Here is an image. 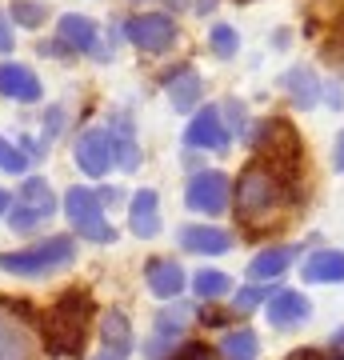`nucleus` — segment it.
<instances>
[{"instance_id":"f257e3e1","label":"nucleus","mask_w":344,"mask_h":360,"mask_svg":"<svg viewBox=\"0 0 344 360\" xmlns=\"http://www.w3.org/2000/svg\"><path fill=\"white\" fill-rule=\"evenodd\" d=\"M288 184L293 180L284 176V165L268 160V156H256L253 165L244 168L236 184H232V200H236V217L244 224H256V220H268L276 208L288 200Z\"/></svg>"},{"instance_id":"f03ea898","label":"nucleus","mask_w":344,"mask_h":360,"mask_svg":"<svg viewBox=\"0 0 344 360\" xmlns=\"http://www.w3.org/2000/svg\"><path fill=\"white\" fill-rule=\"evenodd\" d=\"M89 321H92L89 292L68 288L52 304L49 321H44V348H49L52 356H77L80 345H84V333H89Z\"/></svg>"},{"instance_id":"7ed1b4c3","label":"nucleus","mask_w":344,"mask_h":360,"mask_svg":"<svg viewBox=\"0 0 344 360\" xmlns=\"http://www.w3.org/2000/svg\"><path fill=\"white\" fill-rule=\"evenodd\" d=\"M77 260V240L72 236H40L37 245H25L16 252H0V269L8 276H25V281H40L52 272L68 269Z\"/></svg>"},{"instance_id":"20e7f679","label":"nucleus","mask_w":344,"mask_h":360,"mask_svg":"<svg viewBox=\"0 0 344 360\" xmlns=\"http://www.w3.org/2000/svg\"><path fill=\"white\" fill-rule=\"evenodd\" d=\"M60 205H64V217H68L72 232H77V236H84V245H116V224H108L96 188L72 184V188L64 193Z\"/></svg>"},{"instance_id":"39448f33","label":"nucleus","mask_w":344,"mask_h":360,"mask_svg":"<svg viewBox=\"0 0 344 360\" xmlns=\"http://www.w3.org/2000/svg\"><path fill=\"white\" fill-rule=\"evenodd\" d=\"M125 37L132 49L148 52V56H160L177 44V20L168 13H141V16H128Z\"/></svg>"},{"instance_id":"423d86ee","label":"nucleus","mask_w":344,"mask_h":360,"mask_svg":"<svg viewBox=\"0 0 344 360\" xmlns=\"http://www.w3.org/2000/svg\"><path fill=\"white\" fill-rule=\"evenodd\" d=\"M184 205H189V212H200V217H220V212H229L232 180L224 176V172H196V176L184 184Z\"/></svg>"},{"instance_id":"0eeeda50","label":"nucleus","mask_w":344,"mask_h":360,"mask_svg":"<svg viewBox=\"0 0 344 360\" xmlns=\"http://www.w3.org/2000/svg\"><path fill=\"white\" fill-rule=\"evenodd\" d=\"M229 144H232V132L224 124V112L217 104L196 108V116L184 129V148H192V153H229Z\"/></svg>"},{"instance_id":"6e6552de","label":"nucleus","mask_w":344,"mask_h":360,"mask_svg":"<svg viewBox=\"0 0 344 360\" xmlns=\"http://www.w3.org/2000/svg\"><path fill=\"white\" fill-rule=\"evenodd\" d=\"M20 309L0 304V360H37V333H32V324L25 321Z\"/></svg>"},{"instance_id":"1a4fd4ad","label":"nucleus","mask_w":344,"mask_h":360,"mask_svg":"<svg viewBox=\"0 0 344 360\" xmlns=\"http://www.w3.org/2000/svg\"><path fill=\"white\" fill-rule=\"evenodd\" d=\"M72 160L77 168L84 172L89 180H101L108 176V168H113V144H108V129H84L72 141Z\"/></svg>"},{"instance_id":"9d476101","label":"nucleus","mask_w":344,"mask_h":360,"mask_svg":"<svg viewBox=\"0 0 344 360\" xmlns=\"http://www.w3.org/2000/svg\"><path fill=\"white\" fill-rule=\"evenodd\" d=\"M56 37L68 44V52L77 56V52H92L96 60H104L108 52L101 49V28H96V20L92 16H80V13H64L60 20H56Z\"/></svg>"},{"instance_id":"9b49d317","label":"nucleus","mask_w":344,"mask_h":360,"mask_svg":"<svg viewBox=\"0 0 344 360\" xmlns=\"http://www.w3.org/2000/svg\"><path fill=\"white\" fill-rule=\"evenodd\" d=\"M0 96L4 101H16V104H37L44 96V84L20 60H0Z\"/></svg>"},{"instance_id":"f8f14e48","label":"nucleus","mask_w":344,"mask_h":360,"mask_svg":"<svg viewBox=\"0 0 344 360\" xmlns=\"http://www.w3.org/2000/svg\"><path fill=\"white\" fill-rule=\"evenodd\" d=\"M108 144H113V165L120 172H136L141 168V141H136V124L128 112H113L108 120Z\"/></svg>"},{"instance_id":"ddd939ff","label":"nucleus","mask_w":344,"mask_h":360,"mask_svg":"<svg viewBox=\"0 0 344 360\" xmlns=\"http://www.w3.org/2000/svg\"><path fill=\"white\" fill-rule=\"evenodd\" d=\"M268 324L276 328V333H293V328H300V324L312 316V304H308L305 292H293V288H284V292L268 296Z\"/></svg>"},{"instance_id":"4468645a","label":"nucleus","mask_w":344,"mask_h":360,"mask_svg":"<svg viewBox=\"0 0 344 360\" xmlns=\"http://www.w3.org/2000/svg\"><path fill=\"white\" fill-rule=\"evenodd\" d=\"M144 284H148V292L160 296V300H177L184 292V284H189V272L180 269L177 260H165L156 257L144 264Z\"/></svg>"},{"instance_id":"2eb2a0df","label":"nucleus","mask_w":344,"mask_h":360,"mask_svg":"<svg viewBox=\"0 0 344 360\" xmlns=\"http://www.w3.org/2000/svg\"><path fill=\"white\" fill-rule=\"evenodd\" d=\"M177 240L196 257H224L232 248V232L217 229V224H184L177 232Z\"/></svg>"},{"instance_id":"dca6fc26","label":"nucleus","mask_w":344,"mask_h":360,"mask_svg":"<svg viewBox=\"0 0 344 360\" xmlns=\"http://www.w3.org/2000/svg\"><path fill=\"white\" fill-rule=\"evenodd\" d=\"M128 229L141 240H153L160 232V196L153 188H136L132 193V200H128Z\"/></svg>"},{"instance_id":"f3484780","label":"nucleus","mask_w":344,"mask_h":360,"mask_svg":"<svg viewBox=\"0 0 344 360\" xmlns=\"http://www.w3.org/2000/svg\"><path fill=\"white\" fill-rule=\"evenodd\" d=\"M293 260H296V245H272V248H265V252H256L253 264H248V284L281 281Z\"/></svg>"},{"instance_id":"a211bd4d","label":"nucleus","mask_w":344,"mask_h":360,"mask_svg":"<svg viewBox=\"0 0 344 360\" xmlns=\"http://www.w3.org/2000/svg\"><path fill=\"white\" fill-rule=\"evenodd\" d=\"M13 200H16V205H25L40 224L52 220V217H56V208H60V200H56V193H52V184L44 176H25V180H20V193H16Z\"/></svg>"},{"instance_id":"6ab92c4d","label":"nucleus","mask_w":344,"mask_h":360,"mask_svg":"<svg viewBox=\"0 0 344 360\" xmlns=\"http://www.w3.org/2000/svg\"><path fill=\"white\" fill-rule=\"evenodd\" d=\"M192 304H184V300H168L165 309L156 312V321H153V336L156 340H165V345L180 348V340H184V333H189V324H192Z\"/></svg>"},{"instance_id":"aec40b11","label":"nucleus","mask_w":344,"mask_h":360,"mask_svg":"<svg viewBox=\"0 0 344 360\" xmlns=\"http://www.w3.org/2000/svg\"><path fill=\"white\" fill-rule=\"evenodd\" d=\"M101 348L120 360H128V352H132V324L120 309H108L101 316Z\"/></svg>"},{"instance_id":"412c9836","label":"nucleus","mask_w":344,"mask_h":360,"mask_svg":"<svg viewBox=\"0 0 344 360\" xmlns=\"http://www.w3.org/2000/svg\"><path fill=\"white\" fill-rule=\"evenodd\" d=\"M308 284H340L344 281V252L336 248H320L312 257H305V269H300Z\"/></svg>"},{"instance_id":"4be33fe9","label":"nucleus","mask_w":344,"mask_h":360,"mask_svg":"<svg viewBox=\"0 0 344 360\" xmlns=\"http://www.w3.org/2000/svg\"><path fill=\"white\" fill-rule=\"evenodd\" d=\"M168 101H172V108L177 112H192L196 108V101H200V72L196 68H177V72H168Z\"/></svg>"},{"instance_id":"5701e85b","label":"nucleus","mask_w":344,"mask_h":360,"mask_svg":"<svg viewBox=\"0 0 344 360\" xmlns=\"http://www.w3.org/2000/svg\"><path fill=\"white\" fill-rule=\"evenodd\" d=\"M281 84H284V92L293 96L296 108H312V104L320 101V80H317V72H312L308 65L288 68V72L281 77Z\"/></svg>"},{"instance_id":"b1692460","label":"nucleus","mask_w":344,"mask_h":360,"mask_svg":"<svg viewBox=\"0 0 344 360\" xmlns=\"http://www.w3.org/2000/svg\"><path fill=\"white\" fill-rule=\"evenodd\" d=\"M220 356L224 360H256L260 356V336L253 328H232L220 340Z\"/></svg>"},{"instance_id":"393cba45","label":"nucleus","mask_w":344,"mask_h":360,"mask_svg":"<svg viewBox=\"0 0 344 360\" xmlns=\"http://www.w3.org/2000/svg\"><path fill=\"white\" fill-rule=\"evenodd\" d=\"M192 292L200 296V300H220V296L232 292V276L220 269H200L192 276Z\"/></svg>"},{"instance_id":"a878e982","label":"nucleus","mask_w":344,"mask_h":360,"mask_svg":"<svg viewBox=\"0 0 344 360\" xmlns=\"http://www.w3.org/2000/svg\"><path fill=\"white\" fill-rule=\"evenodd\" d=\"M8 20L20 28H40L49 20V4L44 0H13L8 4Z\"/></svg>"},{"instance_id":"bb28decb","label":"nucleus","mask_w":344,"mask_h":360,"mask_svg":"<svg viewBox=\"0 0 344 360\" xmlns=\"http://www.w3.org/2000/svg\"><path fill=\"white\" fill-rule=\"evenodd\" d=\"M208 49L217 52L220 60H232L241 52V32L232 25H224V20H217V25L208 28Z\"/></svg>"},{"instance_id":"cd10ccee","label":"nucleus","mask_w":344,"mask_h":360,"mask_svg":"<svg viewBox=\"0 0 344 360\" xmlns=\"http://www.w3.org/2000/svg\"><path fill=\"white\" fill-rule=\"evenodd\" d=\"M28 165H32V156H28L20 144H8L4 136H0V168H4V172H13V176H25Z\"/></svg>"},{"instance_id":"c85d7f7f","label":"nucleus","mask_w":344,"mask_h":360,"mask_svg":"<svg viewBox=\"0 0 344 360\" xmlns=\"http://www.w3.org/2000/svg\"><path fill=\"white\" fill-rule=\"evenodd\" d=\"M268 284H244L241 292H236V300H232V304H236V309L232 312H241V316H248V312H256L260 309V304H268Z\"/></svg>"},{"instance_id":"c756f323","label":"nucleus","mask_w":344,"mask_h":360,"mask_svg":"<svg viewBox=\"0 0 344 360\" xmlns=\"http://www.w3.org/2000/svg\"><path fill=\"white\" fill-rule=\"evenodd\" d=\"M4 220H8V229H13L16 236H32V232L40 229V220L32 217V212H28L25 205H16V200H13V208L4 212Z\"/></svg>"},{"instance_id":"7c9ffc66","label":"nucleus","mask_w":344,"mask_h":360,"mask_svg":"<svg viewBox=\"0 0 344 360\" xmlns=\"http://www.w3.org/2000/svg\"><path fill=\"white\" fill-rule=\"evenodd\" d=\"M60 132H64V108H49V112H44V129H40L37 141L44 144V148H49V144L56 141V136H60Z\"/></svg>"},{"instance_id":"2f4dec72","label":"nucleus","mask_w":344,"mask_h":360,"mask_svg":"<svg viewBox=\"0 0 344 360\" xmlns=\"http://www.w3.org/2000/svg\"><path fill=\"white\" fill-rule=\"evenodd\" d=\"M220 112L232 116V129L229 132H236V136H244V132H248V112H244L241 101H224V108H220Z\"/></svg>"},{"instance_id":"473e14b6","label":"nucleus","mask_w":344,"mask_h":360,"mask_svg":"<svg viewBox=\"0 0 344 360\" xmlns=\"http://www.w3.org/2000/svg\"><path fill=\"white\" fill-rule=\"evenodd\" d=\"M40 56H49V60H52V56H60V60H68L72 52H68V44L56 37V40H40Z\"/></svg>"},{"instance_id":"72a5a7b5","label":"nucleus","mask_w":344,"mask_h":360,"mask_svg":"<svg viewBox=\"0 0 344 360\" xmlns=\"http://www.w3.org/2000/svg\"><path fill=\"white\" fill-rule=\"evenodd\" d=\"M4 52H13V20H8V13H0V56Z\"/></svg>"},{"instance_id":"f704fd0d","label":"nucleus","mask_w":344,"mask_h":360,"mask_svg":"<svg viewBox=\"0 0 344 360\" xmlns=\"http://www.w3.org/2000/svg\"><path fill=\"white\" fill-rule=\"evenodd\" d=\"M172 360H212V352H208V348H200V345H192L184 356H172Z\"/></svg>"},{"instance_id":"c9c22d12","label":"nucleus","mask_w":344,"mask_h":360,"mask_svg":"<svg viewBox=\"0 0 344 360\" xmlns=\"http://www.w3.org/2000/svg\"><path fill=\"white\" fill-rule=\"evenodd\" d=\"M332 165H336V168L344 172V132L336 136V148H332Z\"/></svg>"},{"instance_id":"e433bc0d","label":"nucleus","mask_w":344,"mask_h":360,"mask_svg":"<svg viewBox=\"0 0 344 360\" xmlns=\"http://www.w3.org/2000/svg\"><path fill=\"white\" fill-rule=\"evenodd\" d=\"M101 205H116V200H120V188H101Z\"/></svg>"},{"instance_id":"4c0bfd02","label":"nucleus","mask_w":344,"mask_h":360,"mask_svg":"<svg viewBox=\"0 0 344 360\" xmlns=\"http://www.w3.org/2000/svg\"><path fill=\"white\" fill-rule=\"evenodd\" d=\"M8 208H13V193H8V188H0V220H4Z\"/></svg>"},{"instance_id":"58836bf2","label":"nucleus","mask_w":344,"mask_h":360,"mask_svg":"<svg viewBox=\"0 0 344 360\" xmlns=\"http://www.w3.org/2000/svg\"><path fill=\"white\" fill-rule=\"evenodd\" d=\"M332 348H336V352L344 348V328H336V333H332Z\"/></svg>"},{"instance_id":"ea45409f","label":"nucleus","mask_w":344,"mask_h":360,"mask_svg":"<svg viewBox=\"0 0 344 360\" xmlns=\"http://www.w3.org/2000/svg\"><path fill=\"white\" fill-rule=\"evenodd\" d=\"M293 360H320V356H317V352H296ZM336 360H344V356H336Z\"/></svg>"},{"instance_id":"a19ab883","label":"nucleus","mask_w":344,"mask_h":360,"mask_svg":"<svg viewBox=\"0 0 344 360\" xmlns=\"http://www.w3.org/2000/svg\"><path fill=\"white\" fill-rule=\"evenodd\" d=\"M92 360H120V356H113V352H104V348H101V352H96Z\"/></svg>"}]
</instances>
